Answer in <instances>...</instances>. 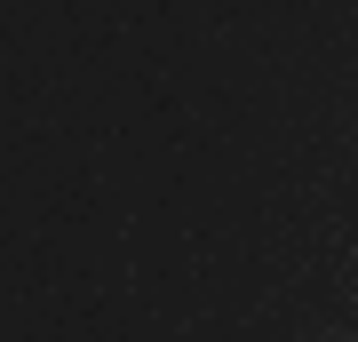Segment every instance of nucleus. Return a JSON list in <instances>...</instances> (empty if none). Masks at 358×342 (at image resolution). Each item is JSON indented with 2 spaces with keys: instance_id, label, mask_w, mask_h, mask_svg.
Segmentation results:
<instances>
[]
</instances>
